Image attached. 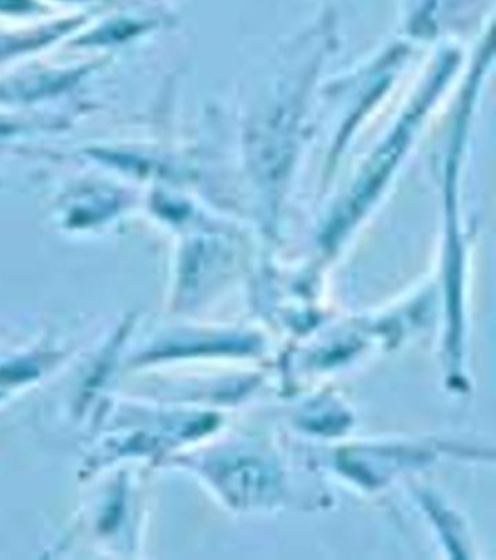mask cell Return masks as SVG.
Wrapping results in <instances>:
<instances>
[{
  "mask_svg": "<svg viewBox=\"0 0 496 560\" xmlns=\"http://www.w3.org/2000/svg\"><path fill=\"white\" fill-rule=\"evenodd\" d=\"M223 480L230 492L240 499H254L271 489L272 478L259 464L235 463L224 467Z\"/></svg>",
  "mask_w": 496,
  "mask_h": 560,
  "instance_id": "obj_1",
  "label": "cell"
},
{
  "mask_svg": "<svg viewBox=\"0 0 496 560\" xmlns=\"http://www.w3.org/2000/svg\"><path fill=\"white\" fill-rule=\"evenodd\" d=\"M136 31V27L133 24H117L108 27L107 30H102L96 32L95 43H105V41H115L121 40V38H126L127 35L133 34Z\"/></svg>",
  "mask_w": 496,
  "mask_h": 560,
  "instance_id": "obj_2",
  "label": "cell"
},
{
  "mask_svg": "<svg viewBox=\"0 0 496 560\" xmlns=\"http://www.w3.org/2000/svg\"><path fill=\"white\" fill-rule=\"evenodd\" d=\"M31 6V0H0V11L3 12L28 11Z\"/></svg>",
  "mask_w": 496,
  "mask_h": 560,
  "instance_id": "obj_3",
  "label": "cell"
},
{
  "mask_svg": "<svg viewBox=\"0 0 496 560\" xmlns=\"http://www.w3.org/2000/svg\"><path fill=\"white\" fill-rule=\"evenodd\" d=\"M8 131L9 127L6 126V124L0 123V136H2V134L8 133Z\"/></svg>",
  "mask_w": 496,
  "mask_h": 560,
  "instance_id": "obj_4",
  "label": "cell"
}]
</instances>
